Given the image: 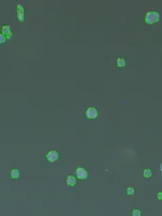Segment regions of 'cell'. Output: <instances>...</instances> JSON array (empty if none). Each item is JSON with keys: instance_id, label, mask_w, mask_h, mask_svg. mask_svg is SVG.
Segmentation results:
<instances>
[{"instance_id": "ba28073f", "label": "cell", "mask_w": 162, "mask_h": 216, "mask_svg": "<svg viewBox=\"0 0 162 216\" xmlns=\"http://www.w3.org/2000/svg\"><path fill=\"white\" fill-rule=\"evenodd\" d=\"M126 60L124 58H119L117 61H116V65L118 67H125L126 66Z\"/></svg>"}, {"instance_id": "3957f363", "label": "cell", "mask_w": 162, "mask_h": 216, "mask_svg": "<svg viewBox=\"0 0 162 216\" xmlns=\"http://www.w3.org/2000/svg\"><path fill=\"white\" fill-rule=\"evenodd\" d=\"M84 115H86V117L88 119H96L98 117L97 109L94 107H89L88 109H86V112H84Z\"/></svg>"}, {"instance_id": "5b68a950", "label": "cell", "mask_w": 162, "mask_h": 216, "mask_svg": "<svg viewBox=\"0 0 162 216\" xmlns=\"http://www.w3.org/2000/svg\"><path fill=\"white\" fill-rule=\"evenodd\" d=\"M16 15H17V20L19 21H24L25 19V15H24V12H25V10H24L23 6L21 4H18L16 7Z\"/></svg>"}, {"instance_id": "52a82bcc", "label": "cell", "mask_w": 162, "mask_h": 216, "mask_svg": "<svg viewBox=\"0 0 162 216\" xmlns=\"http://www.w3.org/2000/svg\"><path fill=\"white\" fill-rule=\"evenodd\" d=\"M20 176V170L19 169H12L10 172V177L13 180L18 179Z\"/></svg>"}, {"instance_id": "7a4b0ae2", "label": "cell", "mask_w": 162, "mask_h": 216, "mask_svg": "<svg viewBox=\"0 0 162 216\" xmlns=\"http://www.w3.org/2000/svg\"><path fill=\"white\" fill-rule=\"evenodd\" d=\"M45 158H46L47 161L51 162V163H54V162H56L59 158V155L57 151L55 150H51L49 151L48 153L46 154V156H45Z\"/></svg>"}, {"instance_id": "7c38bea8", "label": "cell", "mask_w": 162, "mask_h": 216, "mask_svg": "<svg viewBox=\"0 0 162 216\" xmlns=\"http://www.w3.org/2000/svg\"><path fill=\"white\" fill-rule=\"evenodd\" d=\"M132 216H141L142 215V212L140 210H133L132 212Z\"/></svg>"}, {"instance_id": "9c48e42d", "label": "cell", "mask_w": 162, "mask_h": 216, "mask_svg": "<svg viewBox=\"0 0 162 216\" xmlns=\"http://www.w3.org/2000/svg\"><path fill=\"white\" fill-rule=\"evenodd\" d=\"M143 176L145 177V178H147V179L151 178V177H152V169L147 168V169L144 170V172H143Z\"/></svg>"}, {"instance_id": "8fae6325", "label": "cell", "mask_w": 162, "mask_h": 216, "mask_svg": "<svg viewBox=\"0 0 162 216\" xmlns=\"http://www.w3.org/2000/svg\"><path fill=\"white\" fill-rule=\"evenodd\" d=\"M11 31V27L9 25H4L2 26V29H1V33L3 35H6L7 33H9V32Z\"/></svg>"}, {"instance_id": "277c9868", "label": "cell", "mask_w": 162, "mask_h": 216, "mask_svg": "<svg viewBox=\"0 0 162 216\" xmlns=\"http://www.w3.org/2000/svg\"><path fill=\"white\" fill-rule=\"evenodd\" d=\"M76 176L78 179L84 180L87 179V177H88V173H87V171L83 167H77L76 168Z\"/></svg>"}, {"instance_id": "8992f818", "label": "cell", "mask_w": 162, "mask_h": 216, "mask_svg": "<svg viewBox=\"0 0 162 216\" xmlns=\"http://www.w3.org/2000/svg\"><path fill=\"white\" fill-rule=\"evenodd\" d=\"M66 183H67V185H69V186H74V185H76V183H77V179H76L73 175H69V176L67 177V179H66Z\"/></svg>"}, {"instance_id": "30bf717a", "label": "cell", "mask_w": 162, "mask_h": 216, "mask_svg": "<svg viewBox=\"0 0 162 216\" xmlns=\"http://www.w3.org/2000/svg\"><path fill=\"white\" fill-rule=\"evenodd\" d=\"M126 192H127V194H128L129 196H132V195H134V194H135V190H134V188H133V187L129 186V187H128V188H127Z\"/></svg>"}, {"instance_id": "5bb4252c", "label": "cell", "mask_w": 162, "mask_h": 216, "mask_svg": "<svg viewBox=\"0 0 162 216\" xmlns=\"http://www.w3.org/2000/svg\"><path fill=\"white\" fill-rule=\"evenodd\" d=\"M161 192H158L157 193V195H156V198H158V200H161L162 199V197H161Z\"/></svg>"}, {"instance_id": "4fadbf2b", "label": "cell", "mask_w": 162, "mask_h": 216, "mask_svg": "<svg viewBox=\"0 0 162 216\" xmlns=\"http://www.w3.org/2000/svg\"><path fill=\"white\" fill-rule=\"evenodd\" d=\"M6 41H7V38H6L5 35H3L2 33H0V45L3 44V43H5Z\"/></svg>"}, {"instance_id": "6da1fadb", "label": "cell", "mask_w": 162, "mask_h": 216, "mask_svg": "<svg viewBox=\"0 0 162 216\" xmlns=\"http://www.w3.org/2000/svg\"><path fill=\"white\" fill-rule=\"evenodd\" d=\"M160 19V16L159 13L156 12V11H149V12L146 13L145 17H144V20L148 25H153L154 23H157Z\"/></svg>"}]
</instances>
